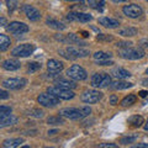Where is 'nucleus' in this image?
<instances>
[{"label": "nucleus", "instance_id": "obj_1", "mask_svg": "<svg viewBox=\"0 0 148 148\" xmlns=\"http://www.w3.org/2000/svg\"><path fill=\"white\" fill-rule=\"evenodd\" d=\"M91 109L89 106H82V108H64L59 110V115H62L66 119L71 120H82L86 116H89Z\"/></svg>", "mask_w": 148, "mask_h": 148}, {"label": "nucleus", "instance_id": "obj_2", "mask_svg": "<svg viewBox=\"0 0 148 148\" xmlns=\"http://www.w3.org/2000/svg\"><path fill=\"white\" fill-rule=\"evenodd\" d=\"M59 54L67 59H77V58H83L89 56V49L83 48V47H67L66 49H59Z\"/></svg>", "mask_w": 148, "mask_h": 148}, {"label": "nucleus", "instance_id": "obj_3", "mask_svg": "<svg viewBox=\"0 0 148 148\" xmlns=\"http://www.w3.org/2000/svg\"><path fill=\"white\" fill-rule=\"evenodd\" d=\"M119 54L125 59H141L145 57V51L142 49V47H128V48H122L120 49Z\"/></svg>", "mask_w": 148, "mask_h": 148}, {"label": "nucleus", "instance_id": "obj_4", "mask_svg": "<svg viewBox=\"0 0 148 148\" xmlns=\"http://www.w3.org/2000/svg\"><path fill=\"white\" fill-rule=\"evenodd\" d=\"M91 86L94 88H108L111 85V77L108 73H95L90 79Z\"/></svg>", "mask_w": 148, "mask_h": 148}, {"label": "nucleus", "instance_id": "obj_5", "mask_svg": "<svg viewBox=\"0 0 148 148\" xmlns=\"http://www.w3.org/2000/svg\"><path fill=\"white\" fill-rule=\"evenodd\" d=\"M48 92L57 96L59 100H71L73 99L75 94L72 91V89H67V88H61V86H51L48 88Z\"/></svg>", "mask_w": 148, "mask_h": 148}, {"label": "nucleus", "instance_id": "obj_6", "mask_svg": "<svg viewBox=\"0 0 148 148\" xmlns=\"http://www.w3.org/2000/svg\"><path fill=\"white\" fill-rule=\"evenodd\" d=\"M67 77L73 80H84V79H86L88 74L83 67L78 66V64H73L72 67H69L67 69Z\"/></svg>", "mask_w": 148, "mask_h": 148}, {"label": "nucleus", "instance_id": "obj_7", "mask_svg": "<svg viewBox=\"0 0 148 148\" xmlns=\"http://www.w3.org/2000/svg\"><path fill=\"white\" fill-rule=\"evenodd\" d=\"M35 45L32 43H24V45H18L15 48L11 51V54L14 57H29L35 52Z\"/></svg>", "mask_w": 148, "mask_h": 148}, {"label": "nucleus", "instance_id": "obj_8", "mask_svg": "<svg viewBox=\"0 0 148 148\" xmlns=\"http://www.w3.org/2000/svg\"><path fill=\"white\" fill-rule=\"evenodd\" d=\"M26 84H27V80L25 79V78H9V79L3 80V83H1L3 88L11 89V90L22 89Z\"/></svg>", "mask_w": 148, "mask_h": 148}, {"label": "nucleus", "instance_id": "obj_9", "mask_svg": "<svg viewBox=\"0 0 148 148\" xmlns=\"http://www.w3.org/2000/svg\"><path fill=\"white\" fill-rule=\"evenodd\" d=\"M40 105L45 106V108H53V106L59 104V99L57 96H54L51 92H43V94H40V96L37 98Z\"/></svg>", "mask_w": 148, "mask_h": 148}, {"label": "nucleus", "instance_id": "obj_10", "mask_svg": "<svg viewBox=\"0 0 148 148\" xmlns=\"http://www.w3.org/2000/svg\"><path fill=\"white\" fill-rule=\"evenodd\" d=\"M103 98V92L99 90H86L82 94L80 99L85 104H95Z\"/></svg>", "mask_w": 148, "mask_h": 148}, {"label": "nucleus", "instance_id": "obj_11", "mask_svg": "<svg viewBox=\"0 0 148 148\" xmlns=\"http://www.w3.org/2000/svg\"><path fill=\"white\" fill-rule=\"evenodd\" d=\"M122 12L127 17L137 18L143 14V10H142V8L140 5H137V4H128V5H125L122 8Z\"/></svg>", "mask_w": 148, "mask_h": 148}, {"label": "nucleus", "instance_id": "obj_12", "mask_svg": "<svg viewBox=\"0 0 148 148\" xmlns=\"http://www.w3.org/2000/svg\"><path fill=\"white\" fill-rule=\"evenodd\" d=\"M8 30L11 32L12 35H24L26 34V32H29V26H27L26 24H24V22H20V21H12L9 24L8 26Z\"/></svg>", "mask_w": 148, "mask_h": 148}, {"label": "nucleus", "instance_id": "obj_13", "mask_svg": "<svg viewBox=\"0 0 148 148\" xmlns=\"http://www.w3.org/2000/svg\"><path fill=\"white\" fill-rule=\"evenodd\" d=\"M68 21H77V22H83V24H85V22H89L92 20V16L90 14H86V12H80V11H77V12H69L68 15L66 16Z\"/></svg>", "mask_w": 148, "mask_h": 148}, {"label": "nucleus", "instance_id": "obj_14", "mask_svg": "<svg viewBox=\"0 0 148 148\" xmlns=\"http://www.w3.org/2000/svg\"><path fill=\"white\" fill-rule=\"evenodd\" d=\"M56 38L61 42H64V43H71V45H80V46H85L86 43L83 41L80 37H78L75 34H68L66 36H56Z\"/></svg>", "mask_w": 148, "mask_h": 148}, {"label": "nucleus", "instance_id": "obj_15", "mask_svg": "<svg viewBox=\"0 0 148 148\" xmlns=\"http://www.w3.org/2000/svg\"><path fill=\"white\" fill-rule=\"evenodd\" d=\"M22 11L25 12V15L30 21H38L41 18V12L32 5H29V4H25L22 6Z\"/></svg>", "mask_w": 148, "mask_h": 148}, {"label": "nucleus", "instance_id": "obj_16", "mask_svg": "<svg viewBox=\"0 0 148 148\" xmlns=\"http://www.w3.org/2000/svg\"><path fill=\"white\" fill-rule=\"evenodd\" d=\"M99 24L101 26L106 27V29H116V27H119V25H120V21L117 20V18L103 16V17L99 18Z\"/></svg>", "mask_w": 148, "mask_h": 148}, {"label": "nucleus", "instance_id": "obj_17", "mask_svg": "<svg viewBox=\"0 0 148 148\" xmlns=\"http://www.w3.org/2000/svg\"><path fill=\"white\" fill-rule=\"evenodd\" d=\"M47 69H48L49 73L58 74L63 71V63L57 61V59H49L47 62Z\"/></svg>", "mask_w": 148, "mask_h": 148}, {"label": "nucleus", "instance_id": "obj_18", "mask_svg": "<svg viewBox=\"0 0 148 148\" xmlns=\"http://www.w3.org/2000/svg\"><path fill=\"white\" fill-rule=\"evenodd\" d=\"M1 67H3V69H5V71L12 72V71H17V69H20L21 63L18 61H16V59L10 58V59H5V61H3Z\"/></svg>", "mask_w": 148, "mask_h": 148}, {"label": "nucleus", "instance_id": "obj_19", "mask_svg": "<svg viewBox=\"0 0 148 148\" xmlns=\"http://www.w3.org/2000/svg\"><path fill=\"white\" fill-rule=\"evenodd\" d=\"M17 117L14 116V115H5V116H0V127L4 128L6 126H11V125H15L17 122Z\"/></svg>", "mask_w": 148, "mask_h": 148}, {"label": "nucleus", "instance_id": "obj_20", "mask_svg": "<svg viewBox=\"0 0 148 148\" xmlns=\"http://www.w3.org/2000/svg\"><path fill=\"white\" fill-rule=\"evenodd\" d=\"M111 74H112V77H115L116 79H125V78H128L131 77V73H130L128 71H126V69L123 68H114L112 71H111Z\"/></svg>", "mask_w": 148, "mask_h": 148}, {"label": "nucleus", "instance_id": "obj_21", "mask_svg": "<svg viewBox=\"0 0 148 148\" xmlns=\"http://www.w3.org/2000/svg\"><path fill=\"white\" fill-rule=\"evenodd\" d=\"M131 86H133L132 83L125 82V80H121V79L111 83V85H110V88L114 89V90H122V89H127V88H131Z\"/></svg>", "mask_w": 148, "mask_h": 148}, {"label": "nucleus", "instance_id": "obj_22", "mask_svg": "<svg viewBox=\"0 0 148 148\" xmlns=\"http://www.w3.org/2000/svg\"><path fill=\"white\" fill-rule=\"evenodd\" d=\"M24 143V138H9V140H5L3 142V147L5 148H15L18 147Z\"/></svg>", "mask_w": 148, "mask_h": 148}, {"label": "nucleus", "instance_id": "obj_23", "mask_svg": "<svg viewBox=\"0 0 148 148\" xmlns=\"http://www.w3.org/2000/svg\"><path fill=\"white\" fill-rule=\"evenodd\" d=\"M46 25L48 27H51V29L58 30V31H63L66 29V25L62 24V22L58 21V20H54V18H47V20H46Z\"/></svg>", "mask_w": 148, "mask_h": 148}, {"label": "nucleus", "instance_id": "obj_24", "mask_svg": "<svg viewBox=\"0 0 148 148\" xmlns=\"http://www.w3.org/2000/svg\"><path fill=\"white\" fill-rule=\"evenodd\" d=\"M54 84H57V86H61V88H67V89H74L77 86V84L72 80H67L64 78H59V79H56Z\"/></svg>", "mask_w": 148, "mask_h": 148}, {"label": "nucleus", "instance_id": "obj_25", "mask_svg": "<svg viewBox=\"0 0 148 148\" xmlns=\"http://www.w3.org/2000/svg\"><path fill=\"white\" fill-rule=\"evenodd\" d=\"M10 45H11L10 37H8L5 34H0V51H1V52L6 51Z\"/></svg>", "mask_w": 148, "mask_h": 148}, {"label": "nucleus", "instance_id": "obj_26", "mask_svg": "<svg viewBox=\"0 0 148 148\" xmlns=\"http://www.w3.org/2000/svg\"><path fill=\"white\" fill-rule=\"evenodd\" d=\"M138 34V30L135 27H125L119 31V35H121L122 37H133Z\"/></svg>", "mask_w": 148, "mask_h": 148}, {"label": "nucleus", "instance_id": "obj_27", "mask_svg": "<svg viewBox=\"0 0 148 148\" xmlns=\"http://www.w3.org/2000/svg\"><path fill=\"white\" fill-rule=\"evenodd\" d=\"M92 57H94L95 62H101V61H109V59H111L112 54L108 53V52H103V51H99V52L92 54Z\"/></svg>", "mask_w": 148, "mask_h": 148}, {"label": "nucleus", "instance_id": "obj_28", "mask_svg": "<svg viewBox=\"0 0 148 148\" xmlns=\"http://www.w3.org/2000/svg\"><path fill=\"white\" fill-rule=\"evenodd\" d=\"M145 122L142 116H138V115H135V116H131L128 119V123L131 125L132 127H141L142 123Z\"/></svg>", "mask_w": 148, "mask_h": 148}, {"label": "nucleus", "instance_id": "obj_29", "mask_svg": "<svg viewBox=\"0 0 148 148\" xmlns=\"http://www.w3.org/2000/svg\"><path fill=\"white\" fill-rule=\"evenodd\" d=\"M47 123L52 125V126H57V125H62L64 123V117L62 115H58V116H49L47 119Z\"/></svg>", "mask_w": 148, "mask_h": 148}, {"label": "nucleus", "instance_id": "obj_30", "mask_svg": "<svg viewBox=\"0 0 148 148\" xmlns=\"http://www.w3.org/2000/svg\"><path fill=\"white\" fill-rule=\"evenodd\" d=\"M136 100H137V96H136V95L130 94V95L126 96V98H123V99H122L121 105H122V106H130V105L135 104V103H136Z\"/></svg>", "mask_w": 148, "mask_h": 148}, {"label": "nucleus", "instance_id": "obj_31", "mask_svg": "<svg viewBox=\"0 0 148 148\" xmlns=\"http://www.w3.org/2000/svg\"><path fill=\"white\" fill-rule=\"evenodd\" d=\"M40 69H41V64L37 63V62H30L29 66H27V71H29L30 74L35 73L37 71H40Z\"/></svg>", "mask_w": 148, "mask_h": 148}, {"label": "nucleus", "instance_id": "obj_32", "mask_svg": "<svg viewBox=\"0 0 148 148\" xmlns=\"http://www.w3.org/2000/svg\"><path fill=\"white\" fill-rule=\"evenodd\" d=\"M5 4H6V6H8V10L10 11V12H12L14 10H16L17 5H18L17 0H5Z\"/></svg>", "mask_w": 148, "mask_h": 148}, {"label": "nucleus", "instance_id": "obj_33", "mask_svg": "<svg viewBox=\"0 0 148 148\" xmlns=\"http://www.w3.org/2000/svg\"><path fill=\"white\" fill-rule=\"evenodd\" d=\"M12 112V109L10 106H5L1 105L0 106V116H5V115H10Z\"/></svg>", "mask_w": 148, "mask_h": 148}, {"label": "nucleus", "instance_id": "obj_34", "mask_svg": "<svg viewBox=\"0 0 148 148\" xmlns=\"http://www.w3.org/2000/svg\"><path fill=\"white\" fill-rule=\"evenodd\" d=\"M86 3H88V5H89L90 8L98 9V6L100 5V3H101V0H86Z\"/></svg>", "mask_w": 148, "mask_h": 148}, {"label": "nucleus", "instance_id": "obj_35", "mask_svg": "<svg viewBox=\"0 0 148 148\" xmlns=\"http://www.w3.org/2000/svg\"><path fill=\"white\" fill-rule=\"evenodd\" d=\"M132 42H123V41H121V42H117L116 46H117V48L120 49H122V48H128V47H132Z\"/></svg>", "mask_w": 148, "mask_h": 148}, {"label": "nucleus", "instance_id": "obj_36", "mask_svg": "<svg viewBox=\"0 0 148 148\" xmlns=\"http://www.w3.org/2000/svg\"><path fill=\"white\" fill-rule=\"evenodd\" d=\"M30 115L31 116H35V117H42L43 116V111L38 110V109H34V110H31Z\"/></svg>", "mask_w": 148, "mask_h": 148}, {"label": "nucleus", "instance_id": "obj_37", "mask_svg": "<svg viewBox=\"0 0 148 148\" xmlns=\"http://www.w3.org/2000/svg\"><path fill=\"white\" fill-rule=\"evenodd\" d=\"M136 137H122L121 138V143L122 145H128V143H132L135 142Z\"/></svg>", "mask_w": 148, "mask_h": 148}, {"label": "nucleus", "instance_id": "obj_38", "mask_svg": "<svg viewBox=\"0 0 148 148\" xmlns=\"http://www.w3.org/2000/svg\"><path fill=\"white\" fill-rule=\"evenodd\" d=\"M98 41H112V36H106V35H98L96 37Z\"/></svg>", "mask_w": 148, "mask_h": 148}, {"label": "nucleus", "instance_id": "obj_39", "mask_svg": "<svg viewBox=\"0 0 148 148\" xmlns=\"http://www.w3.org/2000/svg\"><path fill=\"white\" fill-rule=\"evenodd\" d=\"M100 148H117V145H115V143H101L99 145Z\"/></svg>", "mask_w": 148, "mask_h": 148}, {"label": "nucleus", "instance_id": "obj_40", "mask_svg": "<svg viewBox=\"0 0 148 148\" xmlns=\"http://www.w3.org/2000/svg\"><path fill=\"white\" fill-rule=\"evenodd\" d=\"M98 66H111V64H114V62L109 59V61H101V62H96Z\"/></svg>", "mask_w": 148, "mask_h": 148}, {"label": "nucleus", "instance_id": "obj_41", "mask_svg": "<svg viewBox=\"0 0 148 148\" xmlns=\"http://www.w3.org/2000/svg\"><path fill=\"white\" fill-rule=\"evenodd\" d=\"M110 104L111 105H116L117 104V96L116 95H111L110 96Z\"/></svg>", "mask_w": 148, "mask_h": 148}, {"label": "nucleus", "instance_id": "obj_42", "mask_svg": "<svg viewBox=\"0 0 148 148\" xmlns=\"http://www.w3.org/2000/svg\"><path fill=\"white\" fill-rule=\"evenodd\" d=\"M0 98H1L3 100L8 99V98H9V94H8V91H5V90H1V91H0Z\"/></svg>", "mask_w": 148, "mask_h": 148}, {"label": "nucleus", "instance_id": "obj_43", "mask_svg": "<svg viewBox=\"0 0 148 148\" xmlns=\"http://www.w3.org/2000/svg\"><path fill=\"white\" fill-rule=\"evenodd\" d=\"M138 95H140L141 98H146V96L148 95V91H146V90H141L140 92H138Z\"/></svg>", "mask_w": 148, "mask_h": 148}, {"label": "nucleus", "instance_id": "obj_44", "mask_svg": "<svg viewBox=\"0 0 148 148\" xmlns=\"http://www.w3.org/2000/svg\"><path fill=\"white\" fill-rule=\"evenodd\" d=\"M135 147L136 148H148V143H138V145Z\"/></svg>", "mask_w": 148, "mask_h": 148}, {"label": "nucleus", "instance_id": "obj_45", "mask_svg": "<svg viewBox=\"0 0 148 148\" xmlns=\"http://www.w3.org/2000/svg\"><path fill=\"white\" fill-rule=\"evenodd\" d=\"M142 85L148 86V78H145V79H142Z\"/></svg>", "mask_w": 148, "mask_h": 148}, {"label": "nucleus", "instance_id": "obj_46", "mask_svg": "<svg viewBox=\"0 0 148 148\" xmlns=\"http://www.w3.org/2000/svg\"><path fill=\"white\" fill-rule=\"evenodd\" d=\"M0 21H1V26H3V27H4V26H6V20H5L4 17L0 18Z\"/></svg>", "mask_w": 148, "mask_h": 148}, {"label": "nucleus", "instance_id": "obj_47", "mask_svg": "<svg viewBox=\"0 0 148 148\" xmlns=\"http://www.w3.org/2000/svg\"><path fill=\"white\" fill-rule=\"evenodd\" d=\"M57 133V130H52V131H48V135H54Z\"/></svg>", "mask_w": 148, "mask_h": 148}, {"label": "nucleus", "instance_id": "obj_48", "mask_svg": "<svg viewBox=\"0 0 148 148\" xmlns=\"http://www.w3.org/2000/svg\"><path fill=\"white\" fill-rule=\"evenodd\" d=\"M82 34H83V35H82L83 37H88V36H89V34H88V32H85V31H83Z\"/></svg>", "mask_w": 148, "mask_h": 148}, {"label": "nucleus", "instance_id": "obj_49", "mask_svg": "<svg viewBox=\"0 0 148 148\" xmlns=\"http://www.w3.org/2000/svg\"><path fill=\"white\" fill-rule=\"evenodd\" d=\"M145 130H146V131H148V120H147V122L145 125Z\"/></svg>", "mask_w": 148, "mask_h": 148}, {"label": "nucleus", "instance_id": "obj_50", "mask_svg": "<svg viewBox=\"0 0 148 148\" xmlns=\"http://www.w3.org/2000/svg\"><path fill=\"white\" fill-rule=\"evenodd\" d=\"M66 1H83V0H66Z\"/></svg>", "mask_w": 148, "mask_h": 148}, {"label": "nucleus", "instance_id": "obj_51", "mask_svg": "<svg viewBox=\"0 0 148 148\" xmlns=\"http://www.w3.org/2000/svg\"><path fill=\"white\" fill-rule=\"evenodd\" d=\"M114 1H116V3H120V1H125V0H114Z\"/></svg>", "mask_w": 148, "mask_h": 148}, {"label": "nucleus", "instance_id": "obj_52", "mask_svg": "<svg viewBox=\"0 0 148 148\" xmlns=\"http://www.w3.org/2000/svg\"><path fill=\"white\" fill-rule=\"evenodd\" d=\"M146 73H147V74H148V68H147V71H146Z\"/></svg>", "mask_w": 148, "mask_h": 148}, {"label": "nucleus", "instance_id": "obj_53", "mask_svg": "<svg viewBox=\"0 0 148 148\" xmlns=\"http://www.w3.org/2000/svg\"><path fill=\"white\" fill-rule=\"evenodd\" d=\"M146 1H148V0H146Z\"/></svg>", "mask_w": 148, "mask_h": 148}]
</instances>
